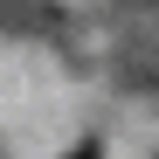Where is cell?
<instances>
[{
    "label": "cell",
    "mask_w": 159,
    "mask_h": 159,
    "mask_svg": "<svg viewBox=\"0 0 159 159\" xmlns=\"http://www.w3.org/2000/svg\"><path fill=\"white\" fill-rule=\"evenodd\" d=\"M69 159H97V145H76V152H69Z\"/></svg>",
    "instance_id": "obj_1"
}]
</instances>
